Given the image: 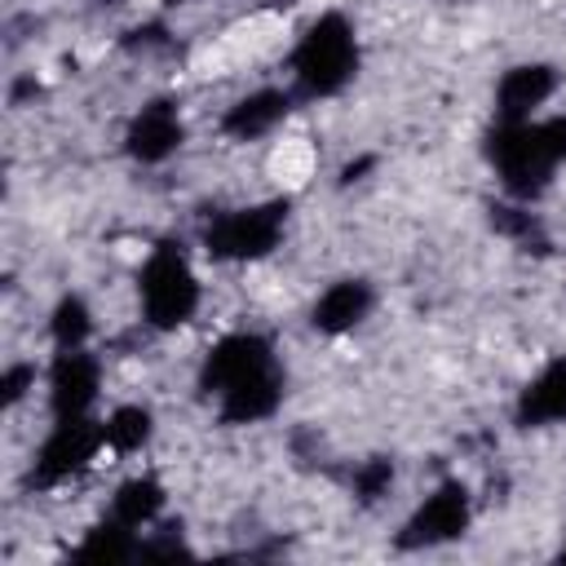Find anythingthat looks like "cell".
I'll use <instances>...</instances> for the list:
<instances>
[{"mask_svg":"<svg viewBox=\"0 0 566 566\" xmlns=\"http://www.w3.org/2000/svg\"><path fill=\"white\" fill-rule=\"evenodd\" d=\"M137 553H146V557H186V544H181V535H164V539L137 544Z\"/></svg>","mask_w":566,"mask_h":566,"instance_id":"603a6c76","label":"cell"},{"mask_svg":"<svg viewBox=\"0 0 566 566\" xmlns=\"http://www.w3.org/2000/svg\"><path fill=\"white\" fill-rule=\"evenodd\" d=\"M128 553H137V544H133V526H124L119 517L97 522L80 544V557H88V562H119Z\"/></svg>","mask_w":566,"mask_h":566,"instance_id":"2e32d148","label":"cell"},{"mask_svg":"<svg viewBox=\"0 0 566 566\" xmlns=\"http://www.w3.org/2000/svg\"><path fill=\"white\" fill-rule=\"evenodd\" d=\"M102 442H106V424H93L88 416H62L53 424V433L44 438L40 455H35L31 482L35 486H53V482L71 478L75 469H84L97 455Z\"/></svg>","mask_w":566,"mask_h":566,"instance_id":"5b68a950","label":"cell"},{"mask_svg":"<svg viewBox=\"0 0 566 566\" xmlns=\"http://www.w3.org/2000/svg\"><path fill=\"white\" fill-rule=\"evenodd\" d=\"M279 398H283V376H279L274 363H270V367L252 371L248 380H239V385H230V389L221 394V420H226V424L265 420V416H274Z\"/></svg>","mask_w":566,"mask_h":566,"instance_id":"8fae6325","label":"cell"},{"mask_svg":"<svg viewBox=\"0 0 566 566\" xmlns=\"http://www.w3.org/2000/svg\"><path fill=\"white\" fill-rule=\"evenodd\" d=\"M150 429H155V420L146 407H115L106 420V442L115 451H137L150 442Z\"/></svg>","mask_w":566,"mask_h":566,"instance_id":"ac0fdd59","label":"cell"},{"mask_svg":"<svg viewBox=\"0 0 566 566\" xmlns=\"http://www.w3.org/2000/svg\"><path fill=\"white\" fill-rule=\"evenodd\" d=\"M292 71H296V84L301 93L310 97H327L336 88H345V80L358 71V44H354V31L340 13H323L296 44L292 53Z\"/></svg>","mask_w":566,"mask_h":566,"instance_id":"6da1fadb","label":"cell"},{"mask_svg":"<svg viewBox=\"0 0 566 566\" xmlns=\"http://www.w3.org/2000/svg\"><path fill=\"white\" fill-rule=\"evenodd\" d=\"M124 146H128V155H133L137 164H164V159L181 146V115H177V106H172L168 97L146 102V106L133 115Z\"/></svg>","mask_w":566,"mask_h":566,"instance_id":"9c48e42d","label":"cell"},{"mask_svg":"<svg viewBox=\"0 0 566 566\" xmlns=\"http://www.w3.org/2000/svg\"><path fill=\"white\" fill-rule=\"evenodd\" d=\"M557 557H562V562H566V548H562V553H557Z\"/></svg>","mask_w":566,"mask_h":566,"instance_id":"cb8c5ba5","label":"cell"},{"mask_svg":"<svg viewBox=\"0 0 566 566\" xmlns=\"http://www.w3.org/2000/svg\"><path fill=\"white\" fill-rule=\"evenodd\" d=\"M164 509V486L155 478H128L119 491H115V504H111V517H119L124 526H146L155 522V513Z\"/></svg>","mask_w":566,"mask_h":566,"instance_id":"9a60e30c","label":"cell"},{"mask_svg":"<svg viewBox=\"0 0 566 566\" xmlns=\"http://www.w3.org/2000/svg\"><path fill=\"white\" fill-rule=\"evenodd\" d=\"M97 380H102V367L93 354L84 349H62L53 371H49V402H53V416H84L97 398Z\"/></svg>","mask_w":566,"mask_h":566,"instance_id":"ba28073f","label":"cell"},{"mask_svg":"<svg viewBox=\"0 0 566 566\" xmlns=\"http://www.w3.org/2000/svg\"><path fill=\"white\" fill-rule=\"evenodd\" d=\"M566 420V358H553L517 398V424L539 429Z\"/></svg>","mask_w":566,"mask_h":566,"instance_id":"4fadbf2b","label":"cell"},{"mask_svg":"<svg viewBox=\"0 0 566 566\" xmlns=\"http://www.w3.org/2000/svg\"><path fill=\"white\" fill-rule=\"evenodd\" d=\"M270 363H274V358H270V340H265V336H256V332H234V336H226V340H217V345L208 349L203 371H199V389L221 398L230 385L248 380L252 371H261V367H270Z\"/></svg>","mask_w":566,"mask_h":566,"instance_id":"52a82bcc","label":"cell"},{"mask_svg":"<svg viewBox=\"0 0 566 566\" xmlns=\"http://www.w3.org/2000/svg\"><path fill=\"white\" fill-rule=\"evenodd\" d=\"M539 128H544V142H548L553 159L562 164V159H566V115H553V119H544Z\"/></svg>","mask_w":566,"mask_h":566,"instance_id":"7402d4cb","label":"cell"},{"mask_svg":"<svg viewBox=\"0 0 566 566\" xmlns=\"http://www.w3.org/2000/svg\"><path fill=\"white\" fill-rule=\"evenodd\" d=\"M283 115H287V93H279V88H261V93L239 97V102L226 111L221 128H226L230 137H243V142H248V137L270 133Z\"/></svg>","mask_w":566,"mask_h":566,"instance_id":"5bb4252c","label":"cell"},{"mask_svg":"<svg viewBox=\"0 0 566 566\" xmlns=\"http://www.w3.org/2000/svg\"><path fill=\"white\" fill-rule=\"evenodd\" d=\"M371 287L363 283V279H340V283H332L318 301H314V327L318 332H327V336H340V332H349V327H358L367 314H371Z\"/></svg>","mask_w":566,"mask_h":566,"instance_id":"7c38bea8","label":"cell"},{"mask_svg":"<svg viewBox=\"0 0 566 566\" xmlns=\"http://www.w3.org/2000/svg\"><path fill=\"white\" fill-rule=\"evenodd\" d=\"M283 221H287V199H270V203H256V208H239V212L217 217V221L203 230V248H208L217 261H256V256L274 252V243H279V234H283Z\"/></svg>","mask_w":566,"mask_h":566,"instance_id":"277c9868","label":"cell"},{"mask_svg":"<svg viewBox=\"0 0 566 566\" xmlns=\"http://www.w3.org/2000/svg\"><path fill=\"white\" fill-rule=\"evenodd\" d=\"M557 88V71L548 62H522V66H509L495 84V115L517 124V119H531L535 106H544Z\"/></svg>","mask_w":566,"mask_h":566,"instance_id":"30bf717a","label":"cell"},{"mask_svg":"<svg viewBox=\"0 0 566 566\" xmlns=\"http://www.w3.org/2000/svg\"><path fill=\"white\" fill-rule=\"evenodd\" d=\"M469 526V491L460 482H442L433 495H424V504L407 517L398 548H433L447 539H460Z\"/></svg>","mask_w":566,"mask_h":566,"instance_id":"8992f818","label":"cell"},{"mask_svg":"<svg viewBox=\"0 0 566 566\" xmlns=\"http://www.w3.org/2000/svg\"><path fill=\"white\" fill-rule=\"evenodd\" d=\"M389 482H394V464L385 460V455H371L358 473H354V491H358V500H380L385 491H389Z\"/></svg>","mask_w":566,"mask_h":566,"instance_id":"d6986e66","label":"cell"},{"mask_svg":"<svg viewBox=\"0 0 566 566\" xmlns=\"http://www.w3.org/2000/svg\"><path fill=\"white\" fill-rule=\"evenodd\" d=\"M49 332H53L57 349H80V345L88 340V332H93V314H88V305H84L80 296H62V301L53 305Z\"/></svg>","mask_w":566,"mask_h":566,"instance_id":"e0dca14e","label":"cell"},{"mask_svg":"<svg viewBox=\"0 0 566 566\" xmlns=\"http://www.w3.org/2000/svg\"><path fill=\"white\" fill-rule=\"evenodd\" d=\"M35 385V367L31 363H13V367H4V376H0V398H4V407H13V402H22V394Z\"/></svg>","mask_w":566,"mask_h":566,"instance_id":"ffe728a7","label":"cell"},{"mask_svg":"<svg viewBox=\"0 0 566 566\" xmlns=\"http://www.w3.org/2000/svg\"><path fill=\"white\" fill-rule=\"evenodd\" d=\"M486 159L500 168L504 190L517 195V199H535L548 186L553 168H557V159L544 142V128L531 124V119H517V124L500 119L486 133Z\"/></svg>","mask_w":566,"mask_h":566,"instance_id":"7a4b0ae2","label":"cell"},{"mask_svg":"<svg viewBox=\"0 0 566 566\" xmlns=\"http://www.w3.org/2000/svg\"><path fill=\"white\" fill-rule=\"evenodd\" d=\"M137 283H142L146 323L159 327V332L181 327L195 314V305H199V279H195V270L186 265V256L172 243H164V248H155L146 256Z\"/></svg>","mask_w":566,"mask_h":566,"instance_id":"3957f363","label":"cell"},{"mask_svg":"<svg viewBox=\"0 0 566 566\" xmlns=\"http://www.w3.org/2000/svg\"><path fill=\"white\" fill-rule=\"evenodd\" d=\"M491 226H495L500 234H517V239H526V234L535 230L531 212H517V208H491Z\"/></svg>","mask_w":566,"mask_h":566,"instance_id":"44dd1931","label":"cell"}]
</instances>
